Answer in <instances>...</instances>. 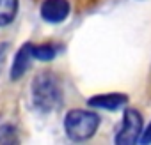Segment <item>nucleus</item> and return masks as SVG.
<instances>
[{
    "mask_svg": "<svg viewBox=\"0 0 151 145\" xmlns=\"http://www.w3.org/2000/svg\"><path fill=\"white\" fill-rule=\"evenodd\" d=\"M32 101L34 106L43 112H53L62 104V89L60 82L52 72H41L32 82Z\"/></svg>",
    "mask_w": 151,
    "mask_h": 145,
    "instance_id": "f257e3e1",
    "label": "nucleus"
},
{
    "mask_svg": "<svg viewBox=\"0 0 151 145\" xmlns=\"http://www.w3.org/2000/svg\"><path fill=\"white\" fill-rule=\"evenodd\" d=\"M100 126V117L94 112L87 110H71L64 119V129L69 140L73 141H86L94 136Z\"/></svg>",
    "mask_w": 151,
    "mask_h": 145,
    "instance_id": "f03ea898",
    "label": "nucleus"
},
{
    "mask_svg": "<svg viewBox=\"0 0 151 145\" xmlns=\"http://www.w3.org/2000/svg\"><path fill=\"white\" fill-rule=\"evenodd\" d=\"M16 129L13 126H0V143H16Z\"/></svg>",
    "mask_w": 151,
    "mask_h": 145,
    "instance_id": "1a4fd4ad",
    "label": "nucleus"
},
{
    "mask_svg": "<svg viewBox=\"0 0 151 145\" xmlns=\"http://www.w3.org/2000/svg\"><path fill=\"white\" fill-rule=\"evenodd\" d=\"M32 58H34L32 57V44L27 43V44H23L18 50V53H16V57L13 60V65H11V80H20L25 75L27 69L30 67V60Z\"/></svg>",
    "mask_w": 151,
    "mask_h": 145,
    "instance_id": "39448f33",
    "label": "nucleus"
},
{
    "mask_svg": "<svg viewBox=\"0 0 151 145\" xmlns=\"http://www.w3.org/2000/svg\"><path fill=\"white\" fill-rule=\"evenodd\" d=\"M18 14V0H0V27H7Z\"/></svg>",
    "mask_w": 151,
    "mask_h": 145,
    "instance_id": "0eeeda50",
    "label": "nucleus"
},
{
    "mask_svg": "<svg viewBox=\"0 0 151 145\" xmlns=\"http://www.w3.org/2000/svg\"><path fill=\"white\" fill-rule=\"evenodd\" d=\"M142 134V117L137 110L128 108L123 115L121 127L116 134V143L117 145H133L135 141L140 140Z\"/></svg>",
    "mask_w": 151,
    "mask_h": 145,
    "instance_id": "7ed1b4c3",
    "label": "nucleus"
},
{
    "mask_svg": "<svg viewBox=\"0 0 151 145\" xmlns=\"http://www.w3.org/2000/svg\"><path fill=\"white\" fill-rule=\"evenodd\" d=\"M57 50L53 44H32V57L41 60V62H48L55 57Z\"/></svg>",
    "mask_w": 151,
    "mask_h": 145,
    "instance_id": "6e6552de",
    "label": "nucleus"
},
{
    "mask_svg": "<svg viewBox=\"0 0 151 145\" xmlns=\"http://www.w3.org/2000/svg\"><path fill=\"white\" fill-rule=\"evenodd\" d=\"M128 103V96L126 94H98L93 96L89 99V104L94 108H101V110H119L121 106H124Z\"/></svg>",
    "mask_w": 151,
    "mask_h": 145,
    "instance_id": "423d86ee",
    "label": "nucleus"
},
{
    "mask_svg": "<svg viewBox=\"0 0 151 145\" xmlns=\"http://www.w3.org/2000/svg\"><path fill=\"white\" fill-rule=\"evenodd\" d=\"M41 18L48 23H62L69 14L68 0H45L41 4Z\"/></svg>",
    "mask_w": 151,
    "mask_h": 145,
    "instance_id": "20e7f679",
    "label": "nucleus"
},
{
    "mask_svg": "<svg viewBox=\"0 0 151 145\" xmlns=\"http://www.w3.org/2000/svg\"><path fill=\"white\" fill-rule=\"evenodd\" d=\"M7 51H9V44L7 43H0V67H2L6 57H7Z\"/></svg>",
    "mask_w": 151,
    "mask_h": 145,
    "instance_id": "9b49d317",
    "label": "nucleus"
},
{
    "mask_svg": "<svg viewBox=\"0 0 151 145\" xmlns=\"http://www.w3.org/2000/svg\"><path fill=\"white\" fill-rule=\"evenodd\" d=\"M140 143H144V145L151 143V124L146 127V131H142V134H140Z\"/></svg>",
    "mask_w": 151,
    "mask_h": 145,
    "instance_id": "9d476101",
    "label": "nucleus"
}]
</instances>
